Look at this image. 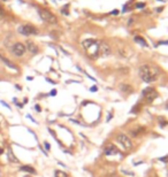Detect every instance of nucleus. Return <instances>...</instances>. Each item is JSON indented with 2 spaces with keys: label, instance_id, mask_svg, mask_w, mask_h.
<instances>
[{
  "label": "nucleus",
  "instance_id": "1",
  "mask_svg": "<svg viewBox=\"0 0 168 177\" xmlns=\"http://www.w3.org/2000/svg\"><path fill=\"white\" fill-rule=\"evenodd\" d=\"M159 76V69L151 64H143L139 68V77H141L145 83H152L157 81Z\"/></svg>",
  "mask_w": 168,
  "mask_h": 177
},
{
  "label": "nucleus",
  "instance_id": "2",
  "mask_svg": "<svg viewBox=\"0 0 168 177\" xmlns=\"http://www.w3.org/2000/svg\"><path fill=\"white\" fill-rule=\"evenodd\" d=\"M83 49L86 51L88 55L92 59L99 57V42H97L95 39H85L82 43Z\"/></svg>",
  "mask_w": 168,
  "mask_h": 177
},
{
  "label": "nucleus",
  "instance_id": "3",
  "mask_svg": "<svg viewBox=\"0 0 168 177\" xmlns=\"http://www.w3.org/2000/svg\"><path fill=\"white\" fill-rule=\"evenodd\" d=\"M116 142H118L119 145L122 147L124 151H130V150L133 148V146H134L131 139H130L127 135H124V133H120V135L116 137Z\"/></svg>",
  "mask_w": 168,
  "mask_h": 177
},
{
  "label": "nucleus",
  "instance_id": "4",
  "mask_svg": "<svg viewBox=\"0 0 168 177\" xmlns=\"http://www.w3.org/2000/svg\"><path fill=\"white\" fill-rule=\"evenodd\" d=\"M142 95H143V98L145 100L147 104H151L156 99L158 98V91L156 89H153V87H146L145 90L142 92Z\"/></svg>",
  "mask_w": 168,
  "mask_h": 177
},
{
  "label": "nucleus",
  "instance_id": "5",
  "mask_svg": "<svg viewBox=\"0 0 168 177\" xmlns=\"http://www.w3.org/2000/svg\"><path fill=\"white\" fill-rule=\"evenodd\" d=\"M38 13H39L40 19H42L44 22H47V23H50V24H57V22H58L57 17H55L50 11H46V9L39 8Z\"/></svg>",
  "mask_w": 168,
  "mask_h": 177
},
{
  "label": "nucleus",
  "instance_id": "6",
  "mask_svg": "<svg viewBox=\"0 0 168 177\" xmlns=\"http://www.w3.org/2000/svg\"><path fill=\"white\" fill-rule=\"evenodd\" d=\"M20 34L23 36H31V35H36L37 30L35 29V26H30V24H24V26H20L17 29Z\"/></svg>",
  "mask_w": 168,
  "mask_h": 177
},
{
  "label": "nucleus",
  "instance_id": "7",
  "mask_svg": "<svg viewBox=\"0 0 168 177\" xmlns=\"http://www.w3.org/2000/svg\"><path fill=\"white\" fill-rule=\"evenodd\" d=\"M26 51H27V49H26V46L23 45L22 43H16V44H14L13 47H12V53H13L15 57H23Z\"/></svg>",
  "mask_w": 168,
  "mask_h": 177
},
{
  "label": "nucleus",
  "instance_id": "8",
  "mask_svg": "<svg viewBox=\"0 0 168 177\" xmlns=\"http://www.w3.org/2000/svg\"><path fill=\"white\" fill-rule=\"evenodd\" d=\"M111 46L105 42H99V57L106 58L108 55H111Z\"/></svg>",
  "mask_w": 168,
  "mask_h": 177
},
{
  "label": "nucleus",
  "instance_id": "9",
  "mask_svg": "<svg viewBox=\"0 0 168 177\" xmlns=\"http://www.w3.org/2000/svg\"><path fill=\"white\" fill-rule=\"evenodd\" d=\"M119 153V150L116 148V146H114V145H112V144H110V145H107L106 147H105V155H116Z\"/></svg>",
  "mask_w": 168,
  "mask_h": 177
},
{
  "label": "nucleus",
  "instance_id": "10",
  "mask_svg": "<svg viewBox=\"0 0 168 177\" xmlns=\"http://www.w3.org/2000/svg\"><path fill=\"white\" fill-rule=\"evenodd\" d=\"M26 49H28V51H29L31 54H37V53H38V46L32 42H27V47H26Z\"/></svg>",
  "mask_w": 168,
  "mask_h": 177
},
{
  "label": "nucleus",
  "instance_id": "11",
  "mask_svg": "<svg viewBox=\"0 0 168 177\" xmlns=\"http://www.w3.org/2000/svg\"><path fill=\"white\" fill-rule=\"evenodd\" d=\"M20 170H21V171H24V173L32 174V175H35V174H36V170H35V168H34V167H31V166H21V167H20Z\"/></svg>",
  "mask_w": 168,
  "mask_h": 177
},
{
  "label": "nucleus",
  "instance_id": "12",
  "mask_svg": "<svg viewBox=\"0 0 168 177\" xmlns=\"http://www.w3.org/2000/svg\"><path fill=\"white\" fill-rule=\"evenodd\" d=\"M7 156H8V160H9V162H12V163H19V160H17V158H16L15 155H14V153H13V151L12 150H9V151L7 152Z\"/></svg>",
  "mask_w": 168,
  "mask_h": 177
},
{
  "label": "nucleus",
  "instance_id": "13",
  "mask_svg": "<svg viewBox=\"0 0 168 177\" xmlns=\"http://www.w3.org/2000/svg\"><path fill=\"white\" fill-rule=\"evenodd\" d=\"M0 60L2 61V62H5V64H6L7 67L12 68V69H14V70H17V67H16L15 64H13L11 61H8V59H6L5 57H1V55H0Z\"/></svg>",
  "mask_w": 168,
  "mask_h": 177
},
{
  "label": "nucleus",
  "instance_id": "14",
  "mask_svg": "<svg viewBox=\"0 0 168 177\" xmlns=\"http://www.w3.org/2000/svg\"><path fill=\"white\" fill-rule=\"evenodd\" d=\"M134 39H135V42L138 43V44H141L142 46H147V43H146V40L143 37H141V36H136Z\"/></svg>",
  "mask_w": 168,
  "mask_h": 177
},
{
  "label": "nucleus",
  "instance_id": "15",
  "mask_svg": "<svg viewBox=\"0 0 168 177\" xmlns=\"http://www.w3.org/2000/svg\"><path fill=\"white\" fill-rule=\"evenodd\" d=\"M121 91H123L124 93H130V92H133V87L128 85V84H122L121 85Z\"/></svg>",
  "mask_w": 168,
  "mask_h": 177
},
{
  "label": "nucleus",
  "instance_id": "16",
  "mask_svg": "<svg viewBox=\"0 0 168 177\" xmlns=\"http://www.w3.org/2000/svg\"><path fill=\"white\" fill-rule=\"evenodd\" d=\"M54 176L55 177H68V175H67L65 171H62V170H55Z\"/></svg>",
  "mask_w": 168,
  "mask_h": 177
},
{
  "label": "nucleus",
  "instance_id": "17",
  "mask_svg": "<svg viewBox=\"0 0 168 177\" xmlns=\"http://www.w3.org/2000/svg\"><path fill=\"white\" fill-rule=\"evenodd\" d=\"M63 9H62V14H68V6H65V7H62Z\"/></svg>",
  "mask_w": 168,
  "mask_h": 177
},
{
  "label": "nucleus",
  "instance_id": "18",
  "mask_svg": "<svg viewBox=\"0 0 168 177\" xmlns=\"http://www.w3.org/2000/svg\"><path fill=\"white\" fill-rule=\"evenodd\" d=\"M5 14V11H4V7L1 6V4H0V16H2Z\"/></svg>",
  "mask_w": 168,
  "mask_h": 177
},
{
  "label": "nucleus",
  "instance_id": "19",
  "mask_svg": "<svg viewBox=\"0 0 168 177\" xmlns=\"http://www.w3.org/2000/svg\"><path fill=\"white\" fill-rule=\"evenodd\" d=\"M45 147H46V150H47V151H49V150H50V148H51L50 144L47 143V142H46V143H45Z\"/></svg>",
  "mask_w": 168,
  "mask_h": 177
},
{
  "label": "nucleus",
  "instance_id": "20",
  "mask_svg": "<svg viewBox=\"0 0 168 177\" xmlns=\"http://www.w3.org/2000/svg\"><path fill=\"white\" fill-rule=\"evenodd\" d=\"M35 108H36V110H37V112H40V110H42V108L39 107V105H36V107H35Z\"/></svg>",
  "mask_w": 168,
  "mask_h": 177
},
{
  "label": "nucleus",
  "instance_id": "21",
  "mask_svg": "<svg viewBox=\"0 0 168 177\" xmlns=\"http://www.w3.org/2000/svg\"><path fill=\"white\" fill-rule=\"evenodd\" d=\"M50 94H51V95H55V94H57V90H52Z\"/></svg>",
  "mask_w": 168,
  "mask_h": 177
},
{
  "label": "nucleus",
  "instance_id": "22",
  "mask_svg": "<svg viewBox=\"0 0 168 177\" xmlns=\"http://www.w3.org/2000/svg\"><path fill=\"white\" fill-rule=\"evenodd\" d=\"M91 91H92V92H96V91H97V86H92Z\"/></svg>",
  "mask_w": 168,
  "mask_h": 177
},
{
  "label": "nucleus",
  "instance_id": "23",
  "mask_svg": "<svg viewBox=\"0 0 168 177\" xmlns=\"http://www.w3.org/2000/svg\"><path fill=\"white\" fill-rule=\"evenodd\" d=\"M144 6H145V5H144V4H141V2H139V4H137V7H144Z\"/></svg>",
  "mask_w": 168,
  "mask_h": 177
},
{
  "label": "nucleus",
  "instance_id": "24",
  "mask_svg": "<svg viewBox=\"0 0 168 177\" xmlns=\"http://www.w3.org/2000/svg\"><path fill=\"white\" fill-rule=\"evenodd\" d=\"M2 153H4V150H2V148H1V147H0V155L2 154Z\"/></svg>",
  "mask_w": 168,
  "mask_h": 177
},
{
  "label": "nucleus",
  "instance_id": "25",
  "mask_svg": "<svg viewBox=\"0 0 168 177\" xmlns=\"http://www.w3.org/2000/svg\"><path fill=\"white\" fill-rule=\"evenodd\" d=\"M24 177H31V176H24Z\"/></svg>",
  "mask_w": 168,
  "mask_h": 177
}]
</instances>
